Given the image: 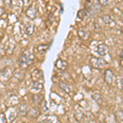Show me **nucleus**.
<instances>
[{
	"label": "nucleus",
	"mask_w": 123,
	"mask_h": 123,
	"mask_svg": "<svg viewBox=\"0 0 123 123\" xmlns=\"http://www.w3.org/2000/svg\"><path fill=\"white\" fill-rule=\"evenodd\" d=\"M35 32V25L32 24H29L25 26V33L28 35H32Z\"/></svg>",
	"instance_id": "nucleus-16"
},
{
	"label": "nucleus",
	"mask_w": 123,
	"mask_h": 123,
	"mask_svg": "<svg viewBox=\"0 0 123 123\" xmlns=\"http://www.w3.org/2000/svg\"><path fill=\"white\" fill-rule=\"evenodd\" d=\"M103 21L107 24V25H110L112 22H113V20L112 19V17H110L109 15H104L103 17Z\"/></svg>",
	"instance_id": "nucleus-18"
},
{
	"label": "nucleus",
	"mask_w": 123,
	"mask_h": 123,
	"mask_svg": "<svg viewBox=\"0 0 123 123\" xmlns=\"http://www.w3.org/2000/svg\"><path fill=\"white\" fill-rule=\"evenodd\" d=\"M4 12H5V10L3 7H0V17H2L3 14H4Z\"/></svg>",
	"instance_id": "nucleus-26"
},
{
	"label": "nucleus",
	"mask_w": 123,
	"mask_h": 123,
	"mask_svg": "<svg viewBox=\"0 0 123 123\" xmlns=\"http://www.w3.org/2000/svg\"><path fill=\"white\" fill-rule=\"evenodd\" d=\"M59 87H60L63 91H65L66 93H67V94L71 93V88L70 85H67V83H65V82H62V81L59 83Z\"/></svg>",
	"instance_id": "nucleus-14"
},
{
	"label": "nucleus",
	"mask_w": 123,
	"mask_h": 123,
	"mask_svg": "<svg viewBox=\"0 0 123 123\" xmlns=\"http://www.w3.org/2000/svg\"><path fill=\"white\" fill-rule=\"evenodd\" d=\"M115 117H116V120L117 121V122H122V120H123L122 110H119V111H117V112H115Z\"/></svg>",
	"instance_id": "nucleus-17"
},
{
	"label": "nucleus",
	"mask_w": 123,
	"mask_h": 123,
	"mask_svg": "<svg viewBox=\"0 0 123 123\" xmlns=\"http://www.w3.org/2000/svg\"><path fill=\"white\" fill-rule=\"evenodd\" d=\"M4 4L7 6V7H11L12 1L11 0H4Z\"/></svg>",
	"instance_id": "nucleus-25"
},
{
	"label": "nucleus",
	"mask_w": 123,
	"mask_h": 123,
	"mask_svg": "<svg viewBox=\"0 0 123 123\" xmlns=\"http://www.w3.org/2000/svg\"><path fill=\"white\" fill-rule=\"evenodd\" d=\"M12 75V72L11 69L7 67H4L3 70L0 71V77H1V79H3V80H8V79H10Z\"/></svg>",
	"instance_id": "nucleus-5"
},
{
	"label": "nucleus",
	"mask_w": 123,
	"mask_h": 123,
	"mask_svg": "<svg viewBox=\"0 0 123 123\" xmlns=\"http://www.w3.org/2000/svg\"><path fill=\"white\" fill-rule=\"evenodd\" d=\"M86 15H87V12L85 9H80V11H78V12H77V17L81 20L84 19V17Z\"/></svg>",
	"instance_id": "nucleus-19"
},
{
	"label": "nucleus",
	"mask_w": 123,
	"mask_h": 123,
	"mask_svg": "<svg viewBox=\"0 0 123 123\" xmlns=\"http://www.w3.org/2000/svg\"><path fill=\"white\" fill-rule=\"evenodd\" d=\"M94 27L95 31H101V26L98 22H94Z\"/></svg>",
	"instance_id": "nucleus-23"
},
{
	"label": "nucleus",
	"mask_w": 123,
	"mask_h": 123,
	"mask_svg": "<svg viewBox=\"0 0 123 123\" xmlns=\"http://www.w3.org/2000/svg\"><path fill=\"white\" fill-rule=\"evenodd\" d=\"M33 90H36V91H39V90H42L43 88V83L39 82L38 80H35L33 82V86H32Z\"/></svg>",
	"instance_id": "nucleus-15"
},
{
	"label": "nucleus",
	"mask_w": 123,
	"mask_h": 123,
	"mask_svg": "<svg viewBox=\"0 0 123 123\" xmlns=\"http://www.w3.org/2000/svg\"><path fill=\"white\" fill-rule=\"evenodd\" d=\"M32 99L34 104H35L36 105H41L43 100V95L41 94H34L32 97Z\"/></svg>",
	"instance_id": "nucleus-11"
},
{
	"label": "nucleus",
	"mask_w": 123,
	"mask_h": 123,
	"mask_svg": "<svg viewBox=\"0 0 123 123\" xmlns=\"http://www.w3.org/2000/svg\"><path fill=\"white\" fill-rule=\"evenodd\" d=\"M99 12H101V5L98 3H92L90 8L86 10V12L88 13L90 17H93V16L98 13Z\"/></svg>",
	"instance_id": "nucleus-4"
},
{
	"label": "nucleus",
	"mask_w": 123,
	"mask_h": 123,
	"mask_svg": "<svg viewBox=\"0 0 123 123\" xmlns=\"http://www.w3.org/2000/svg\"><path fill=\"white\" fill-rule=\"evenodd\" d=\"M34 60H35V56L30 51L26 50L22 53L21 58H20V66L21 68L25 69L32 64Z\"/></svg>",
	"instance_id": "nucleus-1"
},
{
	"label": "nucleus",
	"mask_w": 123,
	"mask_h": 123,
	"mask_svg": "<svg viewBox=\"0 0 123 123\" xmlns=\"http://www.w3.org/2000/svg\"><path fill=\"white\" fill-rule=\"evenodd\" d=\"M28 106L26 104H22L18 108V114L21 117H26L28 113Z\"/></svg>",
	"instance_id": "nucleus-9"
},
{
	"label": "nucleus",
	"mask_w": 123,
	"mask_h": 123,
	"mask_svg": "<svg viewBox=\"0 0 123 123\" xmlns=\"http://www.w3.org/2000/svg\"><path fill=\"white\" fill-rule=\"evenodd\" d=\"M37 13H38V10L35 6L30 7L26 11V16L31 19H35L37 16Z\"/></svg>",
	"instance_id": "nucleus-6"
},
{
	"label": "nucleus",
	"mask_w": 123,
	"mask_h": 123,
	"mask_svg": "<svg viewBox=\"0 0 123 123\" xmlns=\"http://www.w3.org/2000/svg\"><path fill=\"white\" fill-rule=\"evenodd\" d=\"M7 117H6V115L4 112H1L0 113V123H7Z\"/></svg>",
	"instance_id": "nucleus-21"
},
{
	"label": "nucleus",
	"mask_w": 123,
	"mask_h": 123,
	"mask_svg": "<svg viewBox=\"0 0 123 123\" xmlns=\"http://www.w3.org/2000/svg\"><path fill=\"white\" fill-rule=\"evenodd\" d=\"M108 2L109 0H98V3L101 6H107L108 4Z\"/></svg>",
	"instance_id": "nucleus-22"
},
{
	"label": "nucleus",
	"mask_w": 123,
	"mask_h": 123,
	"mask_svg": "<svg viewBox=\"0 0 123 123\" xmlns=\"http://www.w3.org/2000/svg\"><path fill=\"white\" fill-rule=\"evenodd\" d=\"M91 98L94 99V101H95L96 104H98V105H102L103 103H104V98L103 96L99 94H94L91 95Z\"/></svg>",
	"instance_id": "nucleus-10"
},
{
	"label": "nucleus",
	"mask_w": 123,
	"mask_h": 123,
	"mask_svg": "<svg viewBox=\"0 0 123 123\" xmlns=\"http://www.w3.org/2000/svg\"><path fill=\"white\" fill-rule=\"evenodd\" d=\"M48 49H49L48 44H39L37 47V49H38L39 52H45V51H47Z\"/></svg>",
	"instance_id": "nucleus-20"
},
{
	"label": "nucleus",
	"mask_w": 123,
	"mask_h": 123,
	"mask_svg": "<svg viewBox=\"0 0 123 123\" xmlns=\"http://www.w3.org/2000/svg\"><path fill=\"white\" fill-rule=\"evenodd\" d=\"M108 52V47L105 43H101L97 47V53L100 56H105L107 53Z\"/></svg>",
	"instance_id": "nucleus-7"
},
{
	"label": "nucleus",
	"mask_w": 123,
	"mask_h": 123,
	"mask_svg": "<svg viewBox=\"0 0 123 123\" xmlns=\"http://www.w3.org/2000/svg\"><path fill=\"white\" fill-rule=\"evenodd\" d=\"M90 63L93 68L98 69V70H101V69L104 68L108 64V62L105 59L102 58V57H91L90 60Z\"/></svg>",
	"instance_id": "nucleus-2"
},
{
	"label": "nucleus",
	"mask_w": 123,
	"mask_h": 123,
	"mask_svg": "<svg viewBox=\"0 0 123 123\" xmlns=\"http://www.w3.org/2000/svg\"><path fill=\"white\" fill-rule=\"evenodd\" d=\"M91 4H92V3L90 2V0H87V1H86V3H85V10H87V9L90 8Z\"/></svg>",
	"instance_id": "nucleus-24"
},
{
	"label": "nucleus",
	"mask_w": 123,
	"mask_h": 123,
	"mask_svg": "<svg viewBox=\"0 0 123 123\" xmlns=\"http://www.w3.org/2000/svg\"><path fill=\"white\" fill-rule=\"evenodd\" d=\"M27 114H28L31 118H35L39 115V111L37 108L34 107V108H31V109H30Z\"/></svg>",
	"instance_id": "nucleus-13"
},
{
	"label": "nucleus",
	"mask_w": 123,
	"mask_h": 123,
	"mask_svg": "<svg viewBox=\"0 0 123 123\" xmlns=\"http://www.w3.org/2000/svg\"><path fill=\"white\" fill-rule=\"evenodd\" d=\"M78 35L80 36V39H87L89 38V35H90V32L84 28H81L78 31Z\"/></svg>",
	"instance_id": "nucleus-12"
},
{
	"label": "nucleus",
	"mask_w": 123,
	"mask_h": 123,
	"mask_svg": "<svg viewBox=\"0 0 123 123\" xmlns=\"http://www.w3.org/2000/svg\"><path fill=\"white\" fill-rule=\"evenodd\" d=\"M67 66H68V65H67V62L62 60V59H57L56 61V62H55V67H56V68L61 71H65L67 68Z\"/></svg>",
	"instance_id": "nucleus-8"
},
{
	"label": "nucleus",
	"mask_w": 123,
	"mask_h": 123,
	"mask_svg": "<svg viewBox=\"0 0 123 123\" xmlns=\"http://www.w3.org/2000/svg\"><path fill=\"white\" fill-rule=\"evenodd\" d=\"M119 57H120V58H121V61L122 62V57H123V51L122 50L121 51V53H120V55H119Z\"/></svg>",
	"instance_id": "nucleus-27"
},
{
	"label": "nucleus",
	"mask_w": 123,
	"mask_h": 123,
	"mask_svg": "<svg viewBox=\"0 0 123 123\" xmlns=\"http://www.w3.org/2000/svg\"><path fill=\"white\" fill-rule=\"evenodd\" d=\"M104 81L107 83L108 85H111L113 84L114 80H115V75L111 69H107L106 71H104Z\"/></svg>",
	"instance_id": "nucleus-3"
}]
</instances>
